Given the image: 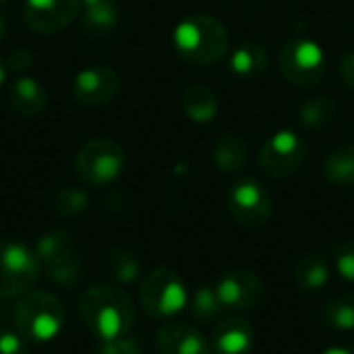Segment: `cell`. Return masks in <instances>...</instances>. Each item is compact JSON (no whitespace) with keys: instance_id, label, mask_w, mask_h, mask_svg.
<instances>
[{"instance_id":"cell-1","label":"cell","mask_w":354,"mask_h":354,"mask_svg":"<svg viewBox=\"0 0 354 354\" xmlns=\"http://www.w3.org/2000/svg\"><path fill=\"white\" fill-rule=\"evenodd\" d=\"M79 315L100 342L118 340L135 326L133 299L114 284H93L79 297Z\"/></svg>"},{"instance_id":"cell-2","label":"cell","mask_w":354,"mask_h":354,"mask_svg":"<svg viewBox=\"0 0 354 354\" xmlns=\"http://www.w3.org/2000/svg\"><path fill=\"white\" fill-rule=\"evenodd\" d=\"M172 41L185 60L193 64H214L228 50V31L212 15H191L176 25Z\"/></svg>"},{"instance_id":"cell-3","label":"cell","mask_w":354,"mask_h":354,"mask_svg":"<svg viewBox=\"0 0 354 354\" xmlns=\"http://www.w3.org/2000/svg\"><path fill=\"white\" fill-rule=\"evenodd\" d=\"M15 326L31 342H50L64 328V307L54 295L31 290L15 307Z\"/></svg>"},{"instance_id":"cell-4","label":"cell","mask_w":354,"mask_h":354,"mask_svg":"<svg viewBox=\"0 0 354 354\" xmlns=\"http://www.w3.org/2000/svg\"><path fill=\"white\" fill-rule=\"evenodd\" d=\"M139 305L151 319H168L189 305V290L170 268L151 270L139 286Z\"/></svg>"},{"instance_id":"cell-5","label":"cell","mask_w":354,"mask_h":354,"mask_svg":"<svg viewBox=\"0 0 354 354\" xmlns=\"http://www.w3.org/2000/svg\"><path fill=\"white\" fill-rule=\"evenodd\" d=\"M41 261L21 241L0 239V299L27 295L39 280Z\"/></svg>"},{"instance_id":"cell-6","label":"cell","mask_w":354,"mask_h":354,"mask_svg":"<svg viewBox=\"0 0 354 354\" xmlns=\"http://www.w3.org/2000/svg\"><path fill=\"white\" fill-rule=\"evenodd\" d=\"M124 168V151L112 139H91L87 141L77 158L75 170L79 178L91 187H104L114 183Z\"/></svg>"},{"instance_id":"cell-7","label":"cell","mask_w":354,"mask_h":354,"mask_svg":"<svg viewBox=\"0 0 354 354\" xmlns=\"http://www.w3.org/2000/svg\"><path fill=\"white\" fill-rule=\"evenodd\" d=\"M278 60L284 79L297 87H313L326 75V58L322 48L305 37L288 39L282 46Z\"/></svg>"},{"instance_id":"cell-8","label":"cell","mask_w":354,"mask_h":354,"mask_svg":"<svg viewBox=\"0 0 354 354\" xmlns=\"http://www.w3.org/2000/svg\"><path fill=\"white\" fill-rule=\"evenodd\" d=\"M272 207L268 189L255 178H239L228 189V209L247 228L263 226L272 216Z\"/></svg>"},{"instance_id":"cell-9","label":"cell","mask_w":354,"mask_h":354,"mask_svg":"<svg viewBox=\"0 0 354 354\" xmlns=\"http://www.w3.org/2000/svg\"><path fill=\"white\" fill-rule=\"evenodd\" d=\"M307 156V143L295 131H278L259 151V166L272 178H284L297 172Z\"/></svg>"},{"instance_id":"cell-10","label":"cell","mask_w":354,"mask_h":354,"mask_svg":"<svg viewBox=\"0 0 354 354\" xmlns=\"http://www.w3.org/2000/svg\"><path fill=\"white\" fill-rule=\"evenodd\" d=\"M216 292L224 309L245 313L261 305L266 286L261 278L251 270H230L218 280Z\"/></svg>"},{"instance_id":"cell-11","label":"cell","mask_w":354,"mask_h":354,"mask_svg":"<svg viewBox=\"0 0 354 354\" xmlns=\"http://www.w3.org/2000/svg\"><path fill=\"white\" fill-rule=\"evenodd\" d=\"M120 89L118 75L104 64H93L77 73L73 81V95L79 104L97 108L110 104Z\"/></svg>"},{"instance_id":"cell-12","label":"cell","mask_w":354,"mask_h":354,"mask_svg":"<svg viewBox=\"0 0 354 354\" xmlns=\"http://www.w3.org/2000/svg\"><path fill=\"white\" fill-rule=\"evenodd\" d=\"M81 8V0H25L23 17L37 33H56L71 25Z\"/></svg>"},{"instance_id":"cell-13","label":"cell","mask_w":354,"mask_h":354,"mask_svg":"<svg viewBox=\"0 0 354 354\" xmlns=\"http://www.w3.org/2000/svg\"><path fill=\"white\" fill-rule=\"evenodd\" d=\"M158 354H212L205 336L189 324H166L156 332Z\"/></svg>"},{"instance_id":"cell-14","label":"cell","mask_w":354,"mask_h":354,"mask_svg":"<svg viewBox=\"0 0 354 354\" xmlns=\"http://www.w3.org/2000/svg\"><path fill=\"white\" fill-rule=\"evenodd\" d=\"M255 346V328L245 317L222 319L212 334V351L216 354H251Z\"/></svg>"},{"instance_id":"cell-15","label":"cell","mask_w":354,"mask_h":354,"mask_svg":"<svg viewBox=\"0 0 354 354\" xmlns=\"http://www.w3.org/2000/svg\"><path fill=\"white\" fill-rule=\"evenodd\" d=\"M8 100H10V106L21 116H27V118L39 116L44 112L46 104H48L46 89L31 77L17 79L8 89Z\"/></svg>"},{"instance_id":"cell-16","label":"cell","mask_w":354,"mask_h":354,"mask_svg":"<svg viewBox=\"0 0 354 354\" xmlns=\"http://www.w3.org/2000/svg\"><path fill=\"white\" fill-rule=\"evenodd\" d=\"M33 251L41 266L56 268L75 257V241L66 230H50L37 239Z\"/></svg>"},{"instance_id":"cell-17","label":"cell","mask_w":354,"mask_h":354,"mask_svg":"<svg viewBox=\"0 0 354 354\" xmlns=\"http://www.w3.org/2000/svg\"><path fill=\"white\" fill-rule=\"evenodd\" d=\"M330 280V268L328 261L319 253L303 255L295 266V284L303 292H319Z\"/></svg>"},{"instance_id":"cell-18","label":"cell","mask_w":354,"mask_h":354,"mask_svg":"<svg viewBox=\"0 0 354 354\" xmlns=\"http://www.w3.org/2000/svg\"><path fill=\"white\" fill-rule=\"evenodd\" d=\"M249 151L245 141L234 133H224L214 143V162L222 172H239L247 166Z\"/></svg>"},{"instance_id":"cell-19","label":"cell","mask_w":354,"mask_h":354,"mask_svg":"<svg viewBox=\"0 0 354 354\" xmlns=\"http://www.w3.org/2000/svg\"><path fill=\"white\" fill-rule=\"evenodd\" d=\"M183 110L195 122H209L218 114V100L209 87L193 83L183 93Z\"/></svg>"},{"instance_id":"cell-20","label":"cell","mask_w":354,"mask_h":354,"mask_svg":"<svg viewBox=\"0 0 354 354\" xmlns=\"http://www.w3.org/2000/svg\"><path fill=\"white\" fill-rule=\"evenodd\" d=\"M102 268L108 278L118 284H131L141 274V261L127 249H108L102 259Z\"/></svg>"},{"instance_id":"cell-21","label":"cell","mask_w":354,"mask_h":354,"mask_svg":"<svg viewBox=\"0 0 354 354\" xmlns=\"http://www.w3.org/2000/svg\"><path fill=\"white\" fill-rule=\"evenodd\" d=\"M268 66V52L261 44L247 41L241 48L234 50L230 58V71L241 79H253L259 77Z\"/></svg>"},{"instance_id":"cell-22","label":"cell","mask_w":354,"mask_h":354,"mask_svg":"<svg viewBox=\"0 0 354 354\" xmlns=\"http://www.w3.org/2000/svg\"><path fill=\"white\" fill-rule=\"evenodd\" d=\"M322 324L334 332H353L354 330V292H344L330 299L322 307Z\"/></svg>"},{"instance_id":"cell-23","label":"cell","mask_w":354,"mask_h":354,"mask_svg":"<svg viewBox=\"0 0 354 354\" xmlns=\"http://www.w3.org/2000/svg\"><path fill=\"white\" fill-rule=\"evenodd\" d=\"M116 23H118L116 0H104L97 4L83 6V27L89 35L104 37L116 29Z\"/></svg>"},{"instance_id":"cell-24","label":"cell","mask_w":354,"mask_h":354,"mask_svg":"<svg viewBox=\"0 0 354 354\" xmlns=\"http://www.w3.org/2000/svg\"><path fill=\"white\" fill-rule=\"evenodd\" d=\"M324 174L332 185L354 187V145H342L328 153Z\"/></svg>"},{"instance_id":"cell-25","label":"cell","mask_w":354,"mask_h":354,"mask_svg":"<svg viewBox=\"0 0 354 354\" xmlns=\"http://www.w3.org/2000/svg\"><path fill=\"white\" fill-rule=\"evenodd\" d=\"M338 106L330 97H311L299 110V122L307 129H326L336 118Z\"/></svg>"},{"instance_id":"cell-26","label":"cell","mask_w":354,"mask_h":354,"mask_svg":"<svg viewBox=\"0 0 354 354\" xmlns=\"http://www.w3.org/2000/svg\"><path fill=\"white\" fill-rule=\"evenodd\" d=\"M189 309H191V315L193 319L197 322H212L216 319L220 313H222V303H220V297L216 292V286H197L193 290V295L189 297Z\"/></svg>"},{"instance_id":"cell-27","label":"cell","mask_w":354,"mask_h":354,"mask_svg":"<svg viewBox=\"0 0 354 354\" xmlns=\"http://www.w3.org/2000/svg\"><path fill=\"white\" fill-rule=\"evenodd\" d=\"M54 207H56L58 216L73 220V218H79L87 212L89 199L81 189L66 187V189L58 191V195L54 197Z\"/></svg>"},{"instance_id":"cell-28","label":"cell","mask_w":354,"mask_h":354,"mask_svg":"<svg viewBox=\"0 0 354 354\" xmlns=\"http://www.w3.org/2000/svg\"><path fill=\"white\" fill-rule=\"evenodd\" d=\"M50 280L60 288H75L83 280V266L73 257L62 266L50 268Z\"/></svg>"},{"instance_id":"cell-29","label":"cell","mask_w":354,"mask_h":354,"mask_svg":"<svg viewBox=\"0 0 354 354\" xmlns=\"http://www.w3.org/2000/svg\"><path fill=\"white\" fill-rule=\"evenodd\" d=\"M0 354H31V340H27L17 326H0Z\"/></svg>"},{"instance_id":"cell-30","label":"cell","mask_w":354,"mask_h":354,"mask_svg":"<svg viewBox=\"0 0 354 354\" xmlns=\"http://www.w3.org/2000/svg\"><path fill=\"white\" fill-rule=\"evenodd\" d=\"M91 354H143V342L139 336H122L118 340H106L97 342Z\"/></svg>"},{"instance_id":"cell-31","label":"cell","mask_w":354,"mask_h":354,"mask_svg":"<svg viewBox=\"0 0 354 354\" xmlns=\"http://www.w3.org/2000/svg\"><path fill=\"white\" fill-rule=\"evenodd\" d=\"M336 270L344 280L354 282V239L338 247V251H336Z\"/></svg>"},{"instance_id":"cell-32","label":"cell","mask_w":354,"mask_h":354,"mask_svg":"<svg viewBox=\"0 0 354 354\" xmlns=\"http://www.w3.org/2000/svg\"><path fill=\"white\" fill-rule=\"evenodd\" d=\"M6 64H8L12 71L23 73V71H27V68L33 64V56H31L25 48H17V50H12V54L8 56Z\"/></svg>"},{"instance_id":"cell-33","label":"cell","mask_w":354,"mask_h":354,"mask_svg":"<svg viewBox=\"0 0 354 354\" xmlns=\"http://www.w3.org/2000/svg\"><path fill=\"white\" fill-rule=\"evenodd\" d=\"M340 77H342V81L351 89H354V50L342 58V62H340Z\"/></svg>"},{"instance_id":"cell-34","label":"cell","mask_w":354,"mask_h":354,"mask_svg":"<svg viewBox=\"0 0 354 354\" xmlns=\"http://www.w3.org/2000/svg\"><path fill=\"white\" fill-rule=\"evenodd\" d=\"M319 354H354V344H344V346H330Z\"/></svg>"},{"instance_id":"cell-35","label":"cell","mask_w":354,"mask_h":354,"mask_svg":"<svg viewBox=\"0 0 354 354\" xmlns=\"http://www.w3.org/2000/svg\"><path fill=\"white\" fill-rule=\"evenodd\" d=\"M6 73H8V64H6V60L0 56V85H2L4 79H6Z\"/></svg>"},{"instance_id":"cell-36","label":"cell","mask_w":354,"mask_h":354,"mask_svg":"<svg viewBox=\"0 0 354 354\" xmlns=\"http://www.w3.org/2000/svg\"><path fill=\"white\" fill-rule=\"evenodd\" d=\"M97 2H104V0H81L83 6H89V4H97Z\"/></svg>"},{"instance_id":"cell-37","label":"cell","mask_w":354,"mask_h":354,"mask_svg":"<svg viewBox=\"0 0 354 354\" xmlns=\"http://www.w3.org/2000/svg\"><path fill=\"white\" fill-rule=\"evenodd\" d=\"M2 33H4V19H2V15H0V37H2Z\"/></svg>"},{"instance_id":"cell-38","label":"cell","mask_w":354,"mask_h":354,"mask_svg":"<svg viewBox=\"0 0 354 354\" xmlns=\"http://www.w3.org/2000/svg\"><path fill=\"white\" fill-rule=\"evenodd\" d=\"M4 2H6V0H0V4H4Z\"/></svg>"}]
</instances>
